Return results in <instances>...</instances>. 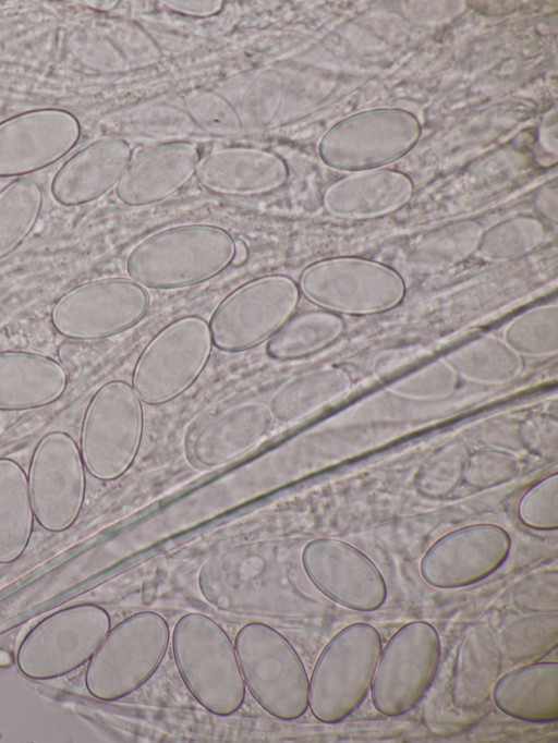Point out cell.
I'll list each match as a JSON object with an SVG mask.
<instances>
[{
	"mask_svg": "<svg viewBox=\"0 0 558 743\" xmlns=\"http://www.w3.org/2000/svg\"><path fill=\"white\" fill-rule=\"evenodd\" d=\"M500 646L513 662L537 659L557 647V612L531 613L510 622L500 635Z\"/></svg>",
	"mask_w": 558,
	"mask_h": 743,
	"instance_id": "obj_32",
	"label": "cell"
},
{
	"mask_svg": "<svg viewBox=\"0 0 558 743\" xmlns=\"http://www.w3.org/2000/svg\"><path fill=\"white\" fill-rule=\"evenodd\" d=\"M542 239V227L532 219L523 218L494 228L481 237L477 248L486 260L507 261L529 254Z\"/></svg>",
	"mask_w": 558,
	"mask_h": 743,
	"instance_id": "obj_36",
	"label": "cell"
},
{
	"mask_svg": "<svg viewBox=\"0 0 558 743\" xmlns=\"http://www.w3.org/2000/svg\"><path fill=\"white\" fill-rule=\"evenodd\" d=\"M34 520L24 468L11 458H0V564L11 563L24 553Z\"/></svg>",
	"mask_w": 558,
	"mask_h": 743,
	"instance_id": "obj_27",
	"label": "cell"
},
{
	"mask_svg": "<svg viewBox=\"0 0 558 743\" xmlns=\"http://www.w3.org/2000/svg\"><path fill=\"white\" fill-rule=\"evenodd\" d=\"M80 448L62 430L44 435L28 467V489L35 520L53 533L68 529L78 517L86 491Z\"/></svg>",
	"mask_w": 558,
	"mask_h": 743,
	"instance_id": "obj_14",
	"label": "cell"
},
{
	"mask_svg": "<svg viewBox=\"0 0 558 743\" xmlns=\"http://www.w3.org/2000/svg\"><path fill=\"white\" fill-rule=\"evenodd\" d=\"M65 367L31 351H0V411H27L56 402L68 387Z\"/></svg>",
	"mask_w": 558,
	"mask_h": 743,
	"instance_id": "obj_22",
	"label": "cell"
},
{
	"mask_svg": "<svg viewBox=\"0 0 558 743\" xmlns=\"http://www.w3.org/2000/svg\"><path fill=\"white\" fill-rule=\"evenodd\" d=\"M198 585L219 609L288 618L292 589L288 547L259 541L232 547L203 564Z\"/></svg>",
	"mask_w": 558,
	"mask_h": 743,
	"instance_id": "obj_1",
	"label": "cell"
},
{
	"mask_svg": "<svg viewBox=\"0 0 558 743\" xmlns=\"http://www.w3.org/2000/svg\"><path fill=\"white\" fill-rule=\"evenodd\" d=\"M131 160L132 148L125 139H96L59 168L51 181V194L68 207L92 203L118 184Z\"/></svg>",
	"mask_w": 558,
	"mask_h": 743,
	"instance_id": "obj_20",
	"label": "cell"
},
{
	"mask_svg": "<svg viewBox=\"0 0 558 743\" xmlns=\"http://www.w3.org/2000/svg\"><path fill=\"white\" fill-rule=\"evenodd\" d=\"M511 600L514 607L522 612H557V572L535 573L525 577L513 588Z\"/></svg>",
	"mask_w": 558,
	"mask_h": 743,
	"instance_id": "obj_40",
	"label": "cell"
},
{
	"mask_svg": "<svg viewBox=\"0 0 558 743\" xmlns=\"http://www.w3.org/2000/svg\"><path fill=\"white\" fill-rule=\"evenodd\" d=\"M502 649L495 631L477 622L466 630L456 656L451 698L463 710L483 706L501 669Z\"/></svg>",
	"mask_w": 558,
	"mask_h": 743,
	"instance_id": "obj_24",
	"label": "cell"
},
{
	"mask_svg": "<svg viewBox=\"0 0 558 743\" xmlns=\"http://www.w3.org/2000/svg\"><path fill=\"white\" fill-rule=\"evenodd\" d=\"M201 155L186 141L166 142L131 160L116 185V196L131 207L161 202L195 174Z\"/></svg>",
	"mask_w": 558,
	"mask_h": 743,
	"instance_id": "obj_19",
	"label": "cell"
},
{
	"mask_svg": "<svg viewBox=\"0 0 558 743\" xmlns=\"http://www.w3.org/2000/svg\"><path fill=\"white\" fill-rule=\"evenodd\" d=\"M349 386L350 378L343 370L314 368L283 381L267 404L275 422L295 424L339 398Z\"/></svg>",
	"mask_w": 558,
	"mask_h": 743,
	"instance_id": "obj_26",
	"label": "cell"
},
{
	"mask_svg": "<svg viewBox=\"0 0 558 743\" xmlns=\"http://www.w3.org/2000/svg\"><path fill=\"white\" fill-rule=\"evenodd\" d=\"M275 419L263 401L238 403L204 425L195 435L190 458L203 468L222 466L258 446Z\"/></svg>",
	"mask_w": 558,
	"mask_h": 743,
	"instance_id": "obj_21",
	"label": "cell"
},
{
	"mask_svg": "<svg viewBox=\"0 0 558 743\" xmlns=\"http://www.w3.org/2000/svg\"><path fill=\"white\" fill-rule=\"evenodd\" d=\"M298 283L270 273L241 284L217 305L208 322L214 346L226 352L252 349L268 340L293 314Z\"/></svg>",
	"mask_w": 558,
	"mask_h": 743,
	"instance_id": "obj_11",
	"label": "cell"
},
{
	"mask_svg": "<svg viewBox=\"0 0 558 743\" xmlns=\"http://www.w3.org/2000/svg\"><path fill=\"white\" fill-rule=\"evenodd\" d=\"M247 256L248 251L246 244L241 240H234V254L231 265L239 266L244 264L247 259Z\"/></svg>",
	"mask_w": 558,
	"mask_h": 743,
	"instance_id": "obj_43",
	"label": "cell"
},
{
	"mask_svg": "<svg viewBox=\"0 0 558 743\" xmlns=\"http://www.w3.org/2000/svg\"><path fill=\"white\" fill-rule=\"evenodd\" d=\"M104 24L128 63L147 65L160 59L159 48L138 25L120 20L105 21Z\"/></svg>",
	"mask_w": 558,
	"mask_h": 743,
	"instance_id": "obj_41",
	"label": "cell"
},
{
	"mask_svg": "<svg viewBox=\"0 0 558 743\" xmlns=\"http://www.w3.org/2000/svg\"><path fill=\"white\" fill-rule=\"evenodd\" d=\"M511 538L494 523H476L438 538L423 555L420 574L433 587L452 589L477 583L508 558Z\"/></svg>",
	"mask_w": 558,
	"mask_h": 743,
	"instance_id": "obj_16",
	"label": "cell"
},
{
	"mask_svg": "<svg viewBox=\"0 0 558 743\" xmlns=\"http://www.w3.org/2000/svg\"><path fill=\"white\" fill-rule=\"evenodd\" d=\"M245 686L268 714L295 720L308 708V677L292 644L275 628L248 622L234 638Z\"/></svg>",
	"mask_w": 558,
	"mask_h": 743,
	"instance_id": "obj_6",
	"label": "cell"
},
{
	"mask_svg": "<svg viewBox=\"0 0 558 743\" xmlns=\"http://www.w3.org/2000/svg\"><path fill=\"white\" fill-rule=\"evenodd\" d=\"M300 292L335 314L372 315L399 305L405 295L403 278L393 268L366 258L339 256L306 266Z\"/></svg>",
	"mask_w": 558,
	"mask_h": 743,
	"instance_id": "obj_8",
	"label": "cell"
},
{
	"mask_svg": "<svg viewBox=\"0 0 558 743\" xmlns=\"http://www.w3.org/2000/svg\"><path fill=\"white\" fill-rule=\"evenodd\" d=\"M518 516L527 527L550 531L558 527L557 474L530 487L518 503Z\"/></svg>",
	"mask_w": 558,
	"mask_h": 743,
	"instance_id": "obj_38",
	"label": "cell"
},
{
	"mask_svg": "<svg viewBox=\"0 0 558 743\" xmlns=\"http://www.w3.org/2000/svg\"><path fill=\"white\" fill-rule=\"evenodd\" d=\"M43 204L41 187L31 179L17 178L0 191V258L13 253L31 234Z\"/></svg>",
	"mask_w": 558,
	"mask_h": 743,
	"instance_id": "obj_30",
	"label": "cell"
},
{
	"mask_svg": "<svg viewBox=\"0 0 558 743\" xmlns=\"http://www.w3.org/2000/svg\"><path fill=\"white\" fill-rule=\"evenodd\" d=\"M481 228L474 222H460L422 240L410 255V266L418 273L446 270L466 259L478 246Z\"/></svg>",
	"mask_w": 558,
	"mask_h": 743,
	"instance_id": "obj_31",
	"label": "cell"
},
{
	"mask_svg": "<svg viewBox=\"0 0 558 743\" xmlns=\"http://www.w3.org/2000/svg\"><path fill=\"white\" fill-rule=\"evenodd\" d=\"M234 239L218 226L185 223L155 232L129 253V277L148 289L171 290L207 281L232 264Z\"/></svg>",
	"mask_w": 558,
	"mask_h": 743,
	"instance_id": "obj_2",
	"label": "cell"
},
{
	"mask_svg": "<svg viewBox=\"0 0 558 743\" xmlns=\"http://www.w3.org/2000/svg\"><path fill=\"white\" fill-rule=\"evenodd\" d=\"M110 624L107 610L96 604L57 610L25 635L16 651V666L33 680L64 677L90 659Z\"/></svg>",
	"mask_w": 558,
	"mask_h": 743,
	"instance_id": "obj_9",
	"label": "cell"
},
{
	"mask_svg": "<svg viewBox=\"0 0 558 743\" xmlns=\"http://www.w3.org/2000/svg\"><path fill=\"white\" fill-rule=\"evenodd\" d=\"M495 706L504 714L537 723L558 719V665L529 663L498 677L492 690Z\"/></svg>",
	"mask_w": 558,
	"mask_h": 743,
	"instance_id": "obj_23",
	"label": "cell"
},
{
	"mask_svg": "<svg viewBox=\"0 0 558 743\" xmlns=\"http://www.w3.org/2000/svg\"><path fill=\"white\" fill-rule=\"evenodd\" d=\"M84 3L95 11L107 12L114 9L119 1H85Z\"/></svg>",
	"mask_w": 558,
	"mask_h": 743,
	"instance_id": "obj_44",
	"label": "cell"
},
{
	"mask_svg": "<svg viewBox=\"0 0 558 743\" xmlns=\"http://www.w3.org/2000/svg\"><path fill=\"white\" fill-rule=\"evenodd\" d=\"M504 342L517 354L546 356L558 346V307L543 305L514 318L505 329Z\"/></svg>",
	"mask_w": 558,
	"mask_h": 743,
	"instance_id": "obj_33",
	"label": "cell"
},
{
	"mask_svg": "<svg viewBox=\"0 0 558 743\" xmlns=\"http://www.w3.org/2000/svg\"><path fill=\"white\" fill-rule=\"evenodd\" d=\"M286 85L283 76L272 69L253 80L236 108L243 131H260L275 122Z\"/></svg>",
	"mask_w": 558,
	"mask_h": 743,
	"instance_id": "obj_35",
	"label": "cell"
},
{
	"mask_svg": "<svg viewBox=\"0 0 558 743\" xmlns=\"http://www.w3.org/2000/svg\"><path fill=\"white\" fill-rule=\"evenodd\" d=\"M133 120L141 134L168 142L184 141L196 129L184 109L168 103L147 106Z\"/></svg>",
	"mask_w": 558,
	"mask_h": 743,
	"instance_id": "obj_37",
	"label": "cell"
},
{
	"mask_svg": "<svg viewBox=\"0 0 558 743\" xmlns=\"http://www.w3.org/2000/svg\"><path fill=\"white\" fill-rule=\"evenodd\" d=\"M12 656L5 649L0 648V667H7L12 662Z\"/></svg>",
	"mask_w": 558,
	"mask_h": 743,
	"instance_id": "obj_45",
	"label": "cell"
},
{
	"mask_svg": "<svg viewBox=\"0 0 558 743\" xmlns=\"http://www.w3.org/2000/svg\"><path fill=\"white\" fill-rule=\"evenodd\" d=\"M213 346L204 318L187 315L171 321L140 354L132 374L134 391L149 405L172 401L199 377Z\"/></svg>",
	"mask_w": 558,
	"mask_h": 743,
	"instance_id": "obj_10",
	"label": "cell"
},
{
	"mask_svg": "<svg viewBox=\"0 0 558 743\" xmlns=\"http://www.w3.org/2000/svg\"><path fill=\"white\" fill-rule=\"evenodd\" d=\"M81 124L70 111L40 108L0 122V178L23 176L56 163L78 143Z\"/></svg>",
	"mask_w": 558,
	"mask_h": 743,
	"instance_id": "obj_17",
	"label": "cell"
},
{
	"mask_svg": "<svg viewBox=\"0 0 558 743\" xmlns=\"http://www.w3.org/2000/svg\"><path fill=\"white\" fill-rule=\"evenodd\" d=\"M411 193L410 181L399 173H362L332 183L324 194V206L337 217H374L398 208Z\"/></svg>",
	"mask_w": 558,
	"mask_h": 743,
	"instance_id": "obj_25",
	"label": "cell"
},
{
	"mask_svg": "<svg viewBox=\"0 0 558 743\" xmlns=\"http://www.w3.org/2000/svg\"><path fill=\"white\" fill-rule=\"evenodd\" d=\"M169 625L158 612H136L108 631L85 672V686L99 701L123 698L143 685L161 663Z\"/></svg>",
	"mask_w": 558,
	"mask_h": 743,
	"instance_id": "obj_5",
	"label": "cell"
},
{
	"mask_svg": "<svg viewBox=\"0 0 558 743\" xmlns=\"http://www.w3.org/2000/svg\"><path fill=\"white\" fill-rule=\"evenodd\" d=\"M440 651L430 623L415 620L401 626L381 647L369 690L374 707L388 717L412 709L434 681Z\"/></svg>",
	"mask_w": 558,
	"mask_h": 743,
	"instance_id": "obj_13",
	"label": "cell"
},
{
	"mask_svg": "<svg viewBox=\"0 0 558 743\" xmlns=\"http://www.w3.org/2000/svg\"><path fill=\"white\" fill-rule=\"evenodd\" d=\"M457 373L446 361H437L405 376L390 386L399 395L414 399H438L456 388Z\"/></svg>",
	"mask_w": 558,
	"mask_h": 743,
	"instance_id": "obj_39",
	"label": "cell"
},
{
	"mask_svg": "<svg viewBox=\"0 0 558 743\" xmlns=\"http://www.w3.org/2000/svg\"><path fill=\"white\" fill-rule=\"evenodd\" d=\"M452 369L469 380L502 383L515 378L522 360L504 341L493 337L477 338L448 355Z\"/></svg>",
	"mask_w": 558,
	"mask_h": 743,
	"instance_id": "obj_29",
	"label": "cell"
},
{
	"mask_svg": "<svg viewBox=\"0 0 558 743\" xmlns=\"http://www.w3.org/2000/svg\"><path fill=\"white\" fill-rule=\"evenodd\" d=\"M184 110L196 127L215 137H235L243 133L236 108L219 93L194 88L183 96Z\"/></svg>",
	"mask_w": 558,
	"mask_h": 743,
	"instance_id": "obj_34",
	"label": "cell"
},
{
	"mask_svg": "<svg viewBox=\"0 0 558 743\" xmlns=\"http://www.w3.org/2000/svg\"><path fill=\"white\" fill-rule=\"evenodd\" d=\"M378 631L354 622L336 633L322 650L308 680V707L325 723L351 715L371 690L381 650Z\"/></svg>",
	"mask_w": 558,
	"mask_h": 743,
	"instance_id": "obj_4",
	"label": "cell"
},
{
	"mask_svg": "<svg viewBox=\"0 0 558 743\" xmlns=\"http://www.w3.org/2000/svg\"><path fill=\"white\" fill-rule=\"evenodd\" d=\"M301 564L311 583L335 602L356 611H374L387 598L376 564L351 544L329 537L310 540Z\"/></svg>",
	"mask_w": 558,
	"mask_h": 743,
	"instance_id": "obj_15",
	"label": "cell"
},
{
	"mask_svg": "<svg viewBox=\"0 0 558 743\" xmlns=\"http://www.w3.org/2000/svg\"><path fill=\"white\" fill-rule=\"evenodd\" d=\"M161 3L171 12L192 17H210L217 15L223 8L221 0L190 1V0H166Z\"/></svg>",
	"mask_w": 558,
	"mask_h": 743,
	"instance_id": "obj_42",
	"label": "cell"
},
{
	"mask_svg": "<svg viewBox=\"0 0 558 743\" xmlns=\"http://www.w3.org/2000/svg\"><path fill=\"white\" fill-rule=\"evenodd\" d=\"M149 305L146 288L131 278H98L63 293L52 305L51 324L70 340H101L138 324Z\"/></svg>",
	"mask_w": 558,
	"mask_h": 743,
	"instance_id": "obj_12",
	"label": "cell"
},
{
	"mask_svg": "<svg viewBox=\"0 0 558 743\" xmlns=\"http://www.w3.org/2000/svg\"><path fill=\"white\" fill-rule=\"evenodd\" d=\"M286 160L271 150L254 146H227L199 158L195 175L207 191L226 196H259L286 185Z\"/></svg>",
	"mask_w": 558,
	"mask_h": 743,
	"instance_id": "obj_18",
	"label": "cell"
},
{
	"mask_svg": "<svg viewBox=\"0 0 558 743\" xmlns=\"http://www.w3.org/2000/svg\"><path fill=\"white\" fill-rule=\"evenodd\" d=\"M144 430L142 401L132 385L110 380L90 398L82 421L80 451L87 472L113 480L133 464Z\"/></svg>",
	"mask_w": 558,
	"mask_h": 743,
	"instance_id": "obj_7",
	"label": "cell"
},
{
	"mask_svg": "<svg viewBox=\"0 0 558 743\" xmlns=\"http://www.w3.org/2000/svg\"><path fill=\"white\" fill-rule=\"evenodd\" d=\"M172 654L183 683L208 711L229 716L245 698V684L235 648L220 624L199 612H187L175 623Z\"/></svg>",
	"mask_w": 558,
	"mask_h": 743,
	"instance_id": "obj_3",
	"label": "cell"
},
{
	"mask_svg": "<svg viewBox=\"0 0 558 743\" xmlns=\"http://www.w3.org/2000/svg\"><path fill=\"white\" fill-rule=\"evenodd\" d=\"M344 331L343 319L328 310H307L291 316L268 340L267 355L294 361L317 353Z\"/></svg>",
	"mask_w": 558,
	"mask_h": 743,
	"instance_id": "obj_28",
	"label": "cell"
}]
</instances>
